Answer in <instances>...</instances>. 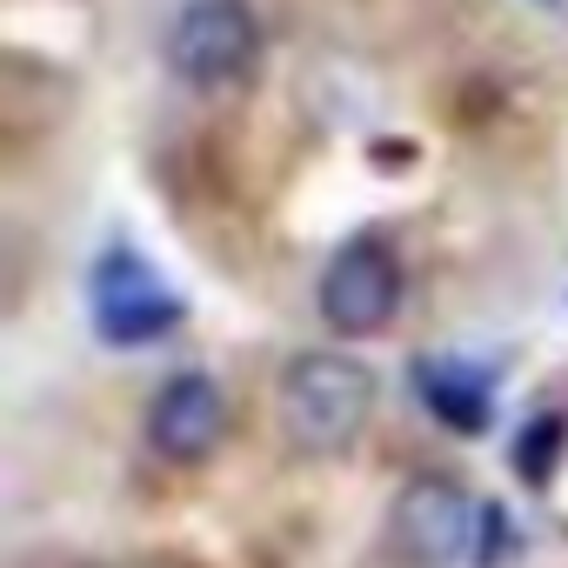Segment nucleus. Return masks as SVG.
<instances>
[{"label":"nucleus","mask_w":568,"mask_h":568,"mask_svg":"<svg viewBox=\"0 0 568 568\" xmlns=\"http://www.w3.org/2000/svg\"><path fill=\"white\" fill-rule=\"evenodd\" d=\"M415 388H422V402H428L455 435H481V428L495 422V395H488V382H481L475 368L448 362V355L422 362V368H415Z\"/></svg>","instance_id":"7"},{"label":"nucleus","mask_w":568,"mask_h":568,"mask_svg":"<svg viewBox=\"0 0 568 568\" xmlns=\"http://www.w3.org/2000/svg\"><path fill=\"white\" fill-rule=\"evenodd\" d=\"M315 308L328 322V335L342 342H368L402 315V261L388 254V241H348L335 247V261L322 267Z\"/></svg>","instance_id":"2"},{"label":"nucleus","mask_w":568,"mask_h":568,"mask_svg":"<svg viewBox=\"0 0 568 568\" xmlns=\"http://www.w3.org/2000/svg\"><path fill=\"white\" fill-rule=\"evenodd\" d=\"M475 501L468 488H455L448 475H415L402 495H395V521H388V541L408 568H448L468 555L475 541Z\"/></svg>","instance_id":"4"},{"label":"nucleus","mask_w":568,"mask_h":568,"mask_svg":"<svg viewBox=\"0 0 568 568\" xmlns=\"http://www.w3.org/2000/svg\"><path fill=\"white\" fill-rule=\"evenodd\" d=\"M174 322H181V302L161 288V281H154L128 247H114V254L101 261V274H94V328H101L108 342L134 348V342L168 335Z\"/></svg>","instance_id":"5"},{"label":"nucleus","mask_w":568,"mask_h":568,"mask_svg":"<svg viewBox=\"0 0 568 568\" xmlns=\"http://www.w3.org/2000/svg\"><path fill=\"white\" fill-rule=\"evenodd\" d=\"M368 415H375V375L355 355H302L281 375V435L308 462L348 455Z\"/></svg>","instance_id":"1"},{"label":"nucleus","mask_w":568,"mask_h":568,"mask_svg":"<svg viewBox=\"0 0 568 568\" xmlns=\"http://www.w3.org/2000/svg\"><path fill=\"white\" fill-rule=\"evenodd\" d=\"M555 442H561V415H548L541 428H528L521 435V481H548V455H555Z\"/></svg>","instance_id":"8"},{"label":"nucleus","mask_w":568,"mask_h":568,"mask_svg":"<svg viewBox=\"0 0 568 568\" xmlns=\"http://www.w3.org/2000/svg\"><path fill=\"white\" fill-rule=\"evenodd\" d=\"M548 8H561V0H548Z\"/></svg>","instance_id":"9"},{"label":"nucleus","mask_w":568,"mask_h":568,"mask_svg":"<svg viewBox=\"0 0 568 568\" xmlns=\"http://www.w3.org/2000/svg\"><path fill=\"white\" fill-rule=\"evenodd\" d=\"M221 435H227V395L207 375H174L154 395V408H148V442H154L161 462H181L187 468V462L214 455Z\"/></svg>","instance_id":"6"},{"label":"nucleus","mask_w":568,"mask_h":568,"mask_svg":"<svg viewBox=\"0 0 568 568\" xmlns=\"http://www.w3.org/2000/svg\"><path fill=\"white\" fill-rule=\"evenodd\" d=\"M254 54H261V28L241 0H187L168 28V68L201 94L234 88L254 68Z\"/></svg>","instance_id":"3"}]
</instances>
